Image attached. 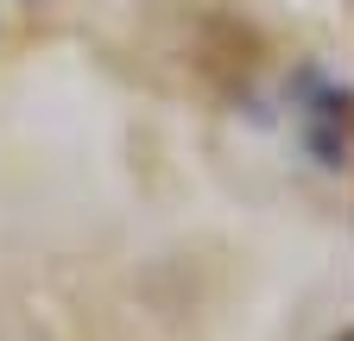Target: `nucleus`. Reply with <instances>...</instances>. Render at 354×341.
Returning <instances> with one entry per match:
<instances>
[{"label": "nucleus", "instance_id": "nucleus-1", "mask_svg": "<svg viewBox=\"0 0 354 341\" xmlns=\"http://www.w3.org/2000/svg\"><path fill=\"white\" fill-rule=\"evenodd\" d=\"M297 126H304V146L317 152V164L342 170V164H348V152H354V89H335V82L304 76V108H297Z\"/></svg>", "mask_w": 354, "mask_h": 341}, {"label": "nucleus", "instance_id": "nucleus-2", "mask_svg": "<svg viewBox=\"0 0 354 341\" xmlns=\"http://www.w3.org/2000/svg\"><path fill=\"white\" fill-rule=\"evenodd\" d=\"M335 341H354V329H342V335H335Z\"/></svg>", "mask_w": 354, "mask_h": 341}]
</instances>
